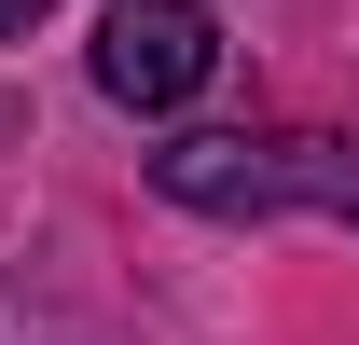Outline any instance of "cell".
Segmentation results:
<instances>
[{"mask_svg":"<svg viewBox=\"0 0 359 345\" xmlns=\"http://www.w3.org/2000/svg\"><path fill=\"white\" fill-rule=\"evenodd\" d=\"M152 194L208 221H276V208H318L359 235V138H166L152 152Z\"/></svg>","mask_w":359,"mask_h":345,"instance_id":"cell-1","label":"cell"},{"mask_svg":"<svg viewBox=\"0 0 359 345\" xmlns=\"http://www.w3.org/2000/svg\"><path fill=\"white\" fill-rule=\"evenodd\" d=\"M208 69H222L208 0H111V28H97V97L111 111H180Z\"/></svg>","mask_w":359,"mask_h":345,"instance_id":"cell-2","label":"cell"},{"mask_svg":"<svg viewBox=\"0 0 359 345\" xmlns=\"http://www.w3.org/2000/svg\"><path fill=\"white\" fill-rule=\"evenodd\" d=\"M28 28H42V0H0V42H28Z\"/></svg>","mask_w":359,"mask_h":345,"instance_id":"cell-3","label":"cell"},{"mask_svg":"<svg viewBox=\"0 0 359 345\" xmlns=\"http://www.w3.org/2000/svg\"><path fill=\"white\" fill-rule=\"evenodd\" d=\"M0 138H14V97H0Z\"/></svg>","mask_w":359,"mask_h":345,"instance_id":"cell-4","label":"cell"}]
</instances>
